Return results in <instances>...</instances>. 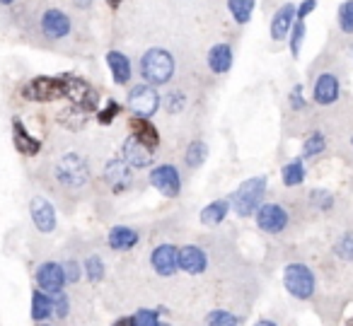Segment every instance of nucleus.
Wrapping results in <instances>:
<instances>
[{"label": "nucleus", "instance_id": "obj_8", "mask_svg": "<svg viewBox=\"0 0 353 326\" xmlns=\"http://www.w3.org/2000/svg\"><path fill=\"white\" fill-rule=\"evenodd\" d=\"M37 278V287L44 292H49V295H61L65 287V271H63V263L59 261H44L39 263V268H37L34 273Z\"/></svg>", "mask_w": 353, "mask_h": 326}, {"label": "nucleus", "instance_id": "obj_21", "mask_svg": "<svg viewBox=\"0 0 353 326\" xmlns=\"http://www.w3.org/2000/svg\"><path fill=\"white\" fill-rule=\"evenodd\" d=\"M128 126H131L133 136H136L138 141L143 143V145L152 147V150H155V147L160 145V133H157V128L150 123V119L131 116V121H128Z\"/></svg>", "mask_w": 353, "mask_h": 326}, {"label": "nucleus", "instance_id": "obj_34", "mask_svg": "<svg viewBox=\"0 0 353 326\" xmlns=\"http://www.w3.org/2000/svg\"><path fill=\"white\" fill-rule=\"evenodd\" d=\"M119 114H121V104H119V102H114V99H109V102H107V107H104L102 112L97 114V121L102 123V126H109V123H112L114 119L119 116Z\"/></svg>", "mask_w": 353, "mask_h": 326}, {"label": "nucleus", "instance_id": "obj_27", "mask_svg": "<svg viewBox=\"0 0 353 326\" xmlns=\"http://www.w3.org/2000/svg\"><path fill=\"white\" fill-rule=\"evenodd\" d=\"M228 8H230L232 17H235L240 25H247L254 12V0H228Z\"/></svg>", "mask_w": 353, "mask_h": 326}, {"label": "nucleus", "instance_id": "obj_10", "mask_svg": "<svg viewBox=\"0 0 353 326\" xmlns=\"http://www.w3.org/2000/svg\"><path fill=\"white\" fill-rule=\"evenodd\" d=\"M256 225L266 234H281L288 227V210L279 203H264L256 210Z\"/></svg>", "mask_w": 353, "mask_h": 326}, {"label": "nucleus", "instance_id": "obj_37", "mask_svg": "<svg viewBox=\"0 0 353 326\" xmlns=\"http://www.w3.org/2000/svg\"><path fill=\"white\" fill-rule=\"evenodd\" d=\"M68 312H70V300H68V295H65V292H61V295L54 297V314L61 316V319H65V316H68Z\"/></svg>", "mask_w": 353, "mask_h": 326}, {"label": "nucleus", "instance_id": "obj_32", "mask_svg": "<svg viewBox=\"0 0 353 326\" xmlns=\"http://www.w3.org/2000/svg\"><path fill=\"white\" fill-rule=\"evenodd\" d=\"M334 254L343 261H353V234H343L336 244H334Z\"/></svg>", "mask_w": 353, "mask_h": 326}, {"label": "nucleus", "instance_id": "obj_22", "mask_svg": "<svg viewBox=\"0 0 353 326\" xmlns=\"http://www.w3.org/2000/svg\"><path fill=\"white\" fill-rule=\"evenodd\" d=\"M51 314H54V297L37 287V290L32 292V319H34L37 324H44Z\"/></svg>", "mask_w": 353, "mask_h": 326}, {"label": "nucleus", "instance_id": "obj_36", "mask_svg": "<svg viewBox=\"0 0 353 326\" xmlns=\"http://www.w3.org/2000/svg\"><path fill=\"white\" fill-rule=\"evenodd\" d=\"M303 39H305V22L298 20L293 25V37H290V51H293V56L300 54V46H303Z\"/></svg>", "mask_w": 353, "mask_h": 326}, {"label": "nucleus", "instance_id": "obj_3", "mask_svg": "<svg viewBox=\"0 0 353 326\" xmlns=\"http://www.w3.org/2000/svg\"><path fill=\"white\" fill-rule=\"evenodd\" d=\"M283 285L295 300H312L317 281L307 263H288L283 268Z\"/></svg>", "mask_w": 353, "mask_h": 326}, {"label": "nucleus", "instance_id": "obj_48", "mask_svg": "<svg viewBox=\"0 0 353 326\" xmlns=\"http://www.w3.org/2000/svg\"><path fill=\"white\" fill-rule=\"evenodd\" d=\"M39 326H51V324H46V321H44V324H39Z\"/></svg>", "mask_w": 353, "mask_h": 326}, {"label": "nucleus", "instance_id": "obj_20", "mask_svg": "<svg viewBox=\"0 0 353 326\" xmlns=\"http://www.w3.org/2000/svg\"><path fill=\"white\" fill-rule=\"evenodd\" d=\"M293 17H298V8L293 3L276 10L274 20H271V37H274V41H281L288 37V32L293 30Z\"/></svg>", "mask_w": 353, "mask_h": 326}, {"label": "nucleus", "instance_id": "obj_45", "mask_svg": "<svg viewBox=\"0 0 353 326\" xmlns=\"http://www.w3.org/2000/svg\"><path fill=\"white\" fill-rule=\"evenodd\" d=\"M107 3H109V8H114V10L121 6V0H107Z\"/></svg>", "mask_w": 353, "mask_h": 326}, {"label": "nucleus", "instance_id": "obj_46", "mask_svg": "<svg viewBox=\"0 0 353 326\" xmlns=\"http://www.w3.org/2000/svg\"><path fill=\"white\" fill-rule=\"evenodd\" d=\"M0 3H3V6H10V3H12V0H0Z\"/></svg>", "mask_w": 353, "mask_h": 326}, {"label": "nucleus", "instance_id": "obj_35", "mask_svg": "<svg viewBox=\"0 0 353 326\" xmlns=\"http://www.w3.org/2000/svg\"><path fill=\"white\" fill-rule=\"evenodd\" d=\"M133 319H136V326H160V314L155 309H138Z\"/></svg>", "mask_w": 353, "mask_h": 326}, {"label": "nucleus", "instance_id": "obj_18", "mask_svg": "<svg viewBox=\"0 0 353 326\" xmlns=\"http://www.w3.org/2000/svg\"><path fill=\"white\" fill-rule=\"evenodd\" d=\"M12 141H15L17 152H22V155H27V157H34L41 152V141L30 136V131H27L20 119H12Z\"/></svg>", "mask_w": 353, "mask_h": 326}, {"label": "nucleus", "instance_id": "obj_1", "mask_svg": "<svg viewBox=\"0 0 353 326\" xmlns=\"http://www.w3.org/2000/svg\"><path fill=\"white\" fill-rule=\"evenodd\" d=\"M141 75L148 85L152 88H160L167 85L174 75V59L167 49H150L145 51L141 61Z\"/></svg>", "mask_w": 353, "mask_h": 326}, {"label": "nucleus", "instance_id": "obj_13", "mask_svg": "<svg viewBox=\"0 0 353 326\" xmlns=\"http://www.w3.org/2000/svg\"><path fill=\"white\" fill-rule=\"evenodd\" d=\"M30 215H32V223L39 232L51 234L56 230V210L44 196H34L30 201Z\"/></svg>", "mask_w": 353, "mask_h": 326}, {"label": "nucleus", "instance_id": "obj_15", "mask_svg": "<svg viewBox=\"0 0 353 326\" xmlns=\"http://www.w3.org/2000/svg\"><path fill=\"white\" fill-rule=\"evenodd\" d=\"M339 94H341V85H339V78L334 73H322L317 78V83H314V102L322 104V107H329V104H334L339 99Z\"/></svg>", "mask_w": 353, "mask_h": 326}, {"label": "nucleus", "instance_id": "obj_17", "mask_svg": "<svg viewBox=\"0 0 353 326\" xmlns=\"http://www.w3.org/2000/svg\"><path fill=\"white\" fill-rule=\"evenodd\" d=\"M41 32L49 39H63L70 32V17L61 10H46L41 17Z\"/></svg>", "mask_w": 353, "mask_h": 326}, {"label": "nucleus", "instance_id": "obj_47", "mask_svg": "<svg viewBox=\"0 0 353 326\" xmlns=\"http://www.w3.org/2000/svg\"><path fill=\"white\" fill-rule=\"evenodd\" d=\"M346 326H353V319H348V324Z\"/></svg>", "mask_w": 353, "mask_h": 326}, {"label": "nucleus", "instance_id": "obj_49", "mask_svg": "<svg viewBox=\"0 0 353 326\" xmlns=\"http://www.w3.org/2000/svg\"><path fill=\"white\" fill-rule=\"evenodd\" d=\"M160 326H170V324H160Z\"/></svg>", "mask_w": 353, "mask_h": 326}, {"label": "nucleus", "instance_id": "obj_14", "mask_svg": "<svg viewBox=\"0 0 353 326\" xmlns=\"http://www.w3.org/2000/svg\"><path fill=\"white\" fill-rule=\"evenodd\" d=\"M104 179H107V184L112 186L117 194H121V191L133 186V172L123 160H112L104 167Z\"/></svg>", "mask_w": 353, "mask_h": 326}, {"label": "nucleus", "instance_id": "obj_19", "mask_svg": "<svg viewBox=\"0 0 353 326\" xmlns=\"http://www.w3.org/2000/svg\"><path fill=\"white\" fill-rule=\"evenodd\" d=\"M138 242H141L138 230L126 227V225H117V227H112L107 234V244L114 252H128V249H133Z\"/></svg>", "mask_w": 353, "mask_h": 326}, {"label": "nucleus", "instance_id": "obj_40", "mask_svg": "<svg viewBox=\"0 0 353 326\" xmlns=\"http://www.w3.org/2000/svg\"><path fill=\"white\" fill-rule=\"evenodd\" d=\"M290 104H293V109H305V99H303V85H295L293 94H290Z\"/></svg>", "mask_w": 353, "mask_h": 326}, {"label": "nucleus", "instance_id": "obj_24", "mask_svg": "<svg viewBox=\"0 0 353 326\" xmlns=\"http://www.w3.org/2000/svg\"><path fill=\"white\" fill-rule=\"evenodd\" d=\"M107 63H109V68H112L114 83L117 85H126L128 80H131V63H128V59L121 51H109Z\"/></svg>", "mask_w": 353, "mask_h": 326}, {"label": "nucleus", "instance_id": "obj_44", "mask_svg": "<svg viewBox=\"0 0 353 326\" xmlns=\"http://www.w3.org/2000/svg\"><path fill=\"white\" fill-rule=\"evenodd\" d=\"M254 326H279V324H276V321H271V319H259Z\"/></svg>", "mask_w": 353, "mask_h": 326}, {"label": "nucleus", "instance_id": "obj_12", "mask_svg": "<svg viewBox=\"0 0 353 326\" xmlns=\"http://www.w3.org/2000/svg\"><path fill=\"white\" fill-rule=\"evenodd\" d=\"M121 152H123V162H126L131 170H143V167H150L152 160H155V150H152V147H148V145H143L136 136L126 138Z\"/></svg>", "mask_w": 353, "mask_h": 326}, {"label": "nucleus", "instance_id": "obj_11", "mask_svg": "<svg viewBox=\"0 0 353 326\" xmlns=\"http://www.w3.org/2000/svg\"><path fill=\"white\" fill-rule=\"evenodd\" d=\"M150 266L157 276L170 278L179 271V252L174 244H157L150 254Z\"/></svg>", "mask_w": 353, "mask_h": 326}, {"label": "nucleus", "instance_id": "obj_29", "mask_svg": "<svg viewBox=\"0 0 353 326\" xmlns=\"http://www.w3.org/2000/svg\"><path fill=\"white\" fill-rule=\"evenodd\" d=\"M206 157H208V147H206V143L203 141H194V143H189V147H187V165L192 167H201L203 162H206Z\"/></svg>", "mask_w": 353, "mask_h": 326}, {"label": "nucleus", "instance_id": "obj_42", "mask_svg": "<svg viewBox=\"0 0 353 326\" xmlns=\"http://www.w3.org/2000/svg\"><path fill=\"white\" fill-rule=\"evenodd\" d=\"M112 326H136V319H133V316H121V319H117Z\"/></svg>", "mask_w": 353, "mask_h": 326}, {"label": "nucleus", "instance_id": "obj_50", "mask_svg": "<svg viewBox=\"0 0 353 326\" xmlns=\"http://www.w3.org/2000/svg\"><path fill=\"white\" fill-rule=\"evenodd\" d=\"M351 145H353V138H351Z\"/></svg>", "mask_w": 353, "mask_h": 326}, {"label": "nucleus", "instance_id": "obj_28", "mask_svg": "<svg viewBox=\"0 0 353 326\" xmlns=\"http://www.w3.org/2000/svg\"><path fill=\"white\" fill-rule=\"evenodd\" d=\"M327 147V138L322 131H314L312 136H307V141L303 143V157H317Z\"/></svg>", "mask_w": 353, "mask_h": 326}, {"label": "nucleus", "instance_id": "obj_41", "mask_svg": "<svg viewBox=\"0 0 353 326\" xmlns=\"http://www.w3.org/2000/svg\"><path fill=\"white\" fill-rule=\"evenodd\" d=\"M314 8H317V0H305L303 6L298 8V20H303V22H305V17H307L310 12L314 10Z\"/></svg>", "mask_w": 353, "mask_h": 326}, {"label": "nucleus", "instance_id": "obj_30", "mask_svg": "<svg viewBox=\"0 0 353 326\" xmlns=\"http://www.w3.org/2000/svg\"><path fill=\"white\" fill-rule=\"evenodd\" d=\"M83 268H85V276H88L90 283H99L104 278V261L97 256V254H92V256L85 258Z\"/></svg>", "mask_w": 353, "mask_h": 326}, {"label": "nucleus", "instance_id": "obj_2", "mask_svg": "<svg viewBox=\"0 0 353 326\" xmlns=\"http://www.w3.org/2000/svg\"><path fill=\"white\" fill-rule=\"evenodd\" d=\"M266 194V176H252V179L242 181L237 191L232 194V208L240 218H250L259 210L261 198Z\"/></svg>", "mask_w": 353, "mask_h": 326}, {"label": "nucleus", "instance_id": "obj_9", "mask_svg": "<svg viewBox=\"0 0 353 326\" xmlns=\"http://www.w3.org/2000/svg\"><path fill=\"white\" fill-rule=\"evenodd\" d=\"M150 184L167 198H176L182 191V176L174 165H157L150 172Z\"/></svg>", "mask_w": 353, "mask_h": 326}, {"label": "nucleus", "instance_id": "obj_33", "mask_svg": "<svg viewBox=\"0 0 353 326\" xmlns=\"http://www.w3.org/2000/svg\"><path fill=\"white\" fill-rule=\"evenodd\" d=\"M339 27H341L346 34H353V0H346L339 10Z\"/></svg>", "mask_w": 353, "mask_h": 326}, {"label": "nucleus", "instance_id": "obj_23", "mask_svg": "<svg viewBox=\"0 0 353 326\" xmlns=\"http://www.w3.org/2000/svg\"><path fill=\"white\" fill-rule=\"evenodd\" d=\"M208 65L216 75H223L232 68V49L228 44H216L208 51Z\"/></svg>", "mask_w": 353, "mask_h": 326}, {"label": "nucleus", "instance_id": "obj_5", "mask_svg": "<svg viewBox=\"0 0 353 326\" xmlns=\"http://www.w3.org/2000/svg\"><path fill=\"white\" fill-rule=\"evenodd\" d=\"M22 97L30 99V102H54V99L65 97L63 78H61V75H56V78L39 75V78L30 80V83L22 88Z\"/></svg>", "mask_w": 353, "mask_h": 326}, {"label": "nucleus", "instance_id": "obj_39", "mask_svg": "<svg viewBox=\"0 0 353 326\" xmlns=\"http://www.w3.org/2000/svg\"><path fill=\"white\" fill-rule=\"evenodd\" d=\"M167 109L170 114H176L184 109V94L182 92H170V102H167Z\"/></svg>", "mask_w": 353, "mask_h": 326}, {"label": "nucleus", "instance_id": "obj_51", "mask_svg": "<svg viewBox=\"0 0 353 326\" xmlns=\"http://www.w3.org/2000/svg\"><path fill=\"white\" fill-rule=\"evenodd\" d=\"M351 51H353V46H351Z\"/></svg>", "mask_w": 353, "mask_h": 326}, {"label": "nucleus", "instance_id": "obj_16", "mask_svg": "<svg viewBox=\"0 0 353 326\" xmlns=\"http://www.w3.org/2000/svg\"><path fill=\"white\" fill-rule=\"evenodd\" d=\"M206 266H208V258L201 247L189 244V247L179 249V271L189 273V276H199V273L206 271Z\"/></svg>", "mask_w": 353, "mask_h": 326}, {"label": "nucleus", "instance_id": "obj_31", "mask_svg": "<svg viewBox=\"0 0 353 326\" xmlns=\"http://www.w3.org/2000/svg\"><path fill=\"white\" fill-rule=\"evenodd\" d=\"M206 326H237V316L228 309H213L206 316Z\"/></svg>", "mask_w": 353, "mask_h": 326}, {"label": "nucleus", "instance_id": "obj_4", "mask_svg": "<svg viewBox=\"0 0 353 326\" xmlns=\"http://www.w3.org/2000/svg\"><path fill=\"white\" fill-rule=\"evenodd\" d=\"M56 179L65 189H83L90 181V170L85 157H80L78 152H68V155L61 157L56 162Z\"/></svg>", "mask_w": 353, "mask_h": 326}, {"label": "nucleus", "instance_id": "obj_43", "mask_svg": "<svg viewBox=\"0 0 353 326\" xmlns=\"http://www.w3.org/2000/svg\"><path fill=\"white\" fill-rule=\"evenodd\" d=\"M75 3V8H90L92 6V0H73Z\"/></svg>", "mask_w": 353, "mask_h": 326}, {"label": "nucleus", "instance_id": "obj_7", "mask_svg": "<svg viewBox=\"0 0 353 326\" xmlns=\"http://www.w3.org/2000/svg\"><path fill=\"white\" fill-rule=\"evenodd\" d=\"M61 78H63V85H65V97L73 99L75 107L83 109V112H94V109H97L99 94L94 92V88L88 80L78 78V75H70V73H63Z\"/></svg>", "mask_w": 353, "mask_h": 326}, {"label": "nucleus", "instance_id": "obj_6", "mask_svg": "<svg viewBox=\"0 0 353 326\" xmlns=\"http://www.w3.org/2000/svg\"><path fill=\"white\" fill-rule=\"evenodd\" d=\"M126 107L131 109L133 116L150 119L152 114H157V109H160V94H157V90L148 83L136 85V88L128 90Z\"/></svg>", "mask_w": 353, "mask_h": 326}, {"label": "nucleus", "instance_id": "obj_38", "mask_svg": "<svg viewBox=\"0 0 353 326\" xmlns=\"http://www.w3.org/2000/svg\"><path fill=\"white\" fill-rule=\"evenodd\" d=\"M63 271H65V281H68V283H78L80 276H83V268H80L78 261L63 263Z\"/></svg>", "mask_w": 353, "mask_h": 326}, {"label": "nucleus", "instance_id": "obj_26", "mask_svg": "<svg viewBox=\"0 0 353 326\" xmlns=\"http://www.w3.org/2000/svg\"><path fill=\"white\" fill-rule=\"evenodd\" d=\"M281 179H283L285 186H300L305 181V165H303V157H295L293 162L281 170Z\"/></svg>", "mask_w": 353, "mask_h": 326}, {"label": "nucleus", "instance_id": "obj_25", "mask_svg": "<svg viewBox=\"0 0 353 326\" xmlns=\"http://www.w3.org/2000/svg\"><path fill=\"white\" fill-rule=\"evenodd\" d=\"M228 213H230V203L228 201H213V203H208L201 210V223L208 225V227H216V225H221L228 218Z\"/></svg>", "mask_w": 353, "mask_h": 326}]
</instances>
